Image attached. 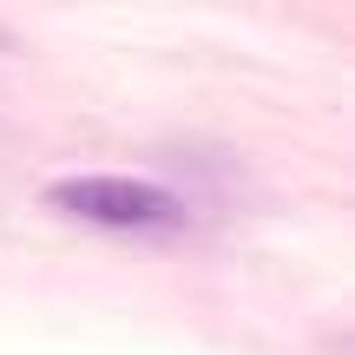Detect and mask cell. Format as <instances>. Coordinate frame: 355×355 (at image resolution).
<instances>
[{
	"instance_id": "obj_1",
	"label": "cell",
	"mask_w": 355,
	"mask_h": 355,
	"mask_svg": "<svg viewBox=\"0 0 355 355\" xmlns=\"http://www.w3.org/2000/svg\"><path fill=\"white\" fill-rule=\"evenodd\" d=\"M66 217H86V224L105 230H171L184 217V204L171 191L145 184V178H112V171H92V178H60L46 191Z\"/></svg>"
}]
</instances>
